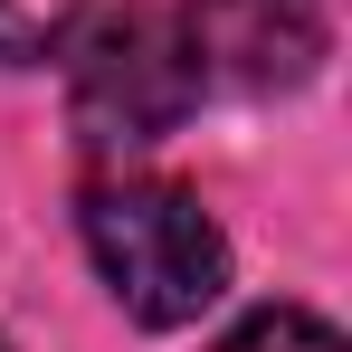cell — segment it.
<instances>
[{
	"instance_id": "obj_1",
	"label": "cell",
	"mask_w": 352,
	"mask_h": 352,
	"mask_svg": "<svg viewBox=\"0 0 352 352\" xmlns=\"http://www.w3.org/2000/svg\"><path fill=\"white\" fill-rule=\"evenodd\" d=\"M76 229H86V257L115 286V305L133 324H153V333L200 324L229 295V238L172 181H96L86 210H76Z\"/></svg>"
},
{
	"instance_id": "obj_2",
	"label": "cell",
	"mask_w": 352,
	"mask_h": 352,
	"mask_svg": "<svg viewBox=\"0 0 352 352\" xmlns=\"http://www.w3.org/2000/svg\"><path fill=\"white\" fill-rule=\"evenodd\" d=\"M200 105V67L172 10H105L67 67V124L86 153H143Z\"/></svg>"
},
{
	"instance_id": "obj_3",
	"label": "cell",
	"mask_w": 352,
	"mask_h": 352,
	"mask_svg": "<svg viewBox=\"0 0 352 352\" xmlns=\"http://www.w3.org/2000/svg\"><path fill=\"white\" fill-rule=\"evenodd\" d=\"M181 48L200 67V86L238 96H286L324 67V0H181Z\"/></svg>"
},
{
	"instance_id": "obj_4",
	"label": "cell",
	"mask_w": 352,
	"mask_h": 352,
	"mask_svg": "<svg viewBox=\"0 0 352 352\" xmlns=\"http://www.w3.org/2000/svg\"><path fill=\"white\" fill-rule=\"evenodd\" d=\"M76 19H86V0H0V67H38V58H58Z\"/></svg>"
},
{
	"instance_id": "obj_5",
	"label": "cell",
	"mask_w": 352,
	"mask_h": 352,
	"mask_svg": "<svg viewBox=\"0 0 352 352\" xmlns=\"http://www.w3.org/2000/svg\"><path fill=\"white\" fill-rule=\"evenodd\" d=\"M219 352H343V333L324 314H305V305H257L248 324L219 333Z\"/></svg>"
},
{
	"instance_id": "obj_6",
	"label": "cell",
	"mask_w": 352,
	"mask_h": 352,
	"mask_svg": "<svg viewBox=\"0 0 352 352\" xmlns=\"http://www.w3.org/2000/svg\"><path fill=\"white\" fill-rule=\"evenodd\" d=\"M0 352H10V343H0Z\"/></svg>"
}]
</instances>
